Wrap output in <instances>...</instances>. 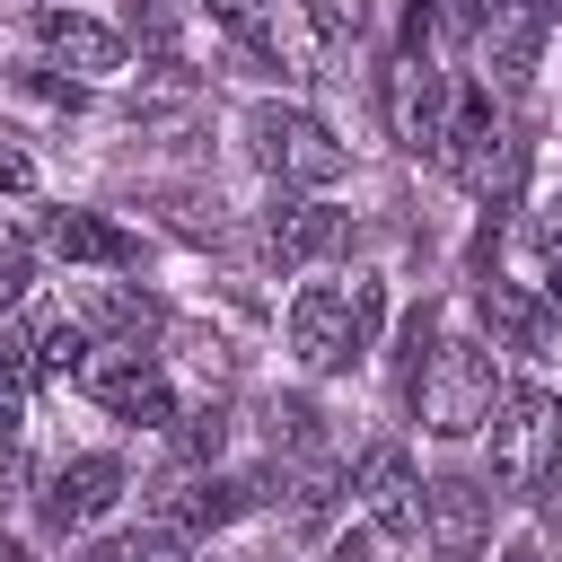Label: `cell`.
<instances>
[{
    "label": "cell",
    "instance_id": "4",
    "mask_svg": "<svg viewBox=\"0 0 562 562\" xmlns=\"http://www.w3.org/2000/svg\"><path fill=\"white\" fill-rule=\"evenodd\" d=\"M448 70L430 61V53H395V70H386V123H395V140L413 149V158H439V140H448Z\"/></svg>",
    "mask_w": 562,
    "mask_h": 562
},
{
    "label": "cell",
    "instance_id": "7",
    "mask_svg": "<svg viewBox=\"0 0 562 562\" xmlns=\"http://www.w3.org/2000/svg\"><path fill=\"white\" fill-rule=\"evenodd\" d=\"M290 351H299V369H351V290H299V307H290Z\"/></svg>",
    "mask_w": 562,
    "mask_h": 562
},
{
    "label": "cell",
    "instance_id": "21",
    "mask_svg": "<svg viewBox=\"0 0 562 562\" xmlns=\"http://www.w3.org/2000/svg\"><path fill=\"white\" fill-rule=\"evenodd\" d=\"M18 439H26V386H18V378H0V465L18 457Z\"/></svg>",
    "mask_w": 562,
    "mask_h": 562
},
{
    "label": "cell",
    "instance_id": "27",
    "mask_svg": "<svg viewBox=\"0 0 562 562\" xmlns=\"http://www.w3.org/2000/svg\"><path fill=\"white\" fill-rule=\"evenodd\" d=\"M501 562H544V553H536V544H509V553H501Z\"/></svg>",
    "mask_w": 562,
    "mask_h": 562
},
{
    "label": "cell",
    "instance_id": "15",
    "mask_svg": "<svg viewBox=\"0 0 562 562\" xmlns=\"http://www.w3.org/2000/svg\"><path fill=\"white\" fill-rule=\"evenodd\" d=\"M158 325H167V307H158L149 290H123V281H114V290H105V299L88 307V334H114L123 351H140V342H149Z\"/></svg>",
    "mask_w": 562,
    "mask_h": 562
},
{
    "label": "cell",
    "instance_id": "3",
    "mask_svg": "<svg viewBox=\"0 0 562 562\" xmlns=\"http://www.w3.org/2000/svg\"><path fill=\"white\" fill-rule=\"evenodd\" d=\"M544 457H562V404L544 386L501 395V422H492V492H527L544 474Z\"/></svg>",
    "mask_w": 562,
    "mask_h": 562
},
{
    "label": "cell",
    "instance_id": "25",
    "mask_svg": "<svg viewBox=\"0 0 562 562\" xmlns=\"http://www.w3.org/2000/svg\"><path fill=\"white\" fill-rule=\"evenodd\" d=\"M26 299V246H0V307Z\"/></svg>",
    "mask_w": 562,
    "mask_h": 562
},
{
    "label": "cell",
    "instance_id": "2",
    "mask_svg": "<svg viewBox=\"0 0 562 562\" xmlns=\"http://www.w3.org/2000/svg\"><path fill=\"white\" fill-rule=\"evenodd\" d=\"M246 140H255V167L281 176V184H334V176L351 167L342 140H334L307 105H255V114H246Z\"/></svg>",
    "mask_w": 562,
    "mask_h": 562
},
{
    "label": "cell",
    "instance_id": "17",
    "mask_svg": "<svg viewBox=\"0 0 562 562\" xmlns=\"http://www.w3.org/2000/svg\"><path fill=\"white\" fill-rule=\"evenodd\" d=\"M281 483H290V518H299V527H325V518H334V501H342V474H334L325 457H307V465H299V474H281Z\"/></svg>",
    "mask_w": 562,
    "mask_h": 562
},
{
    "label": "cell",
    "instance_id": "28",
    "mask_svg": "<svg viewBox=\"0 0 562 562\" xmlns=\"http://www.w3.org/2000/svg\"><path fill=\"white\" fill-rule=\"evenodd\" d=\"M0 562H26V553H18V536H0Z\"/></svg>",
    "mask_w": 562,
    "mask_h": 562
},
{
    "label": "cell",
    "instance_id": "16",
    "mask_svg": "<svg viewBox=\"0 0 562 562\" xmlns=\"http://www.w3.org/2000/svg\"><path fill=\"white\" fill-rule=\"evenodd\" d=\"M70 562H184V527H132V536H105V544H88V553H70Z\"/></svg>",
    "mask_w": 562,
    "mask_h": 562
},
{
    "label": "cell",
    "instance_id": "26",
    "mask_svg": "<svg viewBox=\"0 0 562 562\" xmlns=\"http://www.w3.org/2000/svg\"><path fill=\"white\" fill-rule=\"evenodd\" d=\"M334 562H378V544H369V536H342V544H334Z\"/></svg>",
    "mask_w": 562,
    "mask_h": 562
},
{
    "label": "cell",
    "instance_id": "23",
    "mask_svg": "<svg viewBox=\"0 0 562 562\" xmlns=\"http://www.w3.org/2000/svg\"><path fill=\"white\" fill-rule=\"evenodd\" d=\"M18 88H26V97H44L53 114H79V88H70V79H44V70H18Z\"/></svg>",
    "mask_w": 562,
    "mask_h": 562
},
{
    "label": "cell",
    "instance_id": "22",
    "mask_svg": "<svg viewBox=\"0 0 562 562\" xmlns=\"http://www.w3.org/2000/svg\"><path fill=\"white\" fill-rule=\"evenodd\" d=\"M527 501H536V518H544V527L562 536V457H544V474L527 483Z\"/></svg>",
    "mask_w": 562,
    "mask_h": 562
},
{
    "label": "cell",
    "instance_id": "13",
    "mask_svg": "<svg viewBox=\"0 0 562 562\" xmlns=\"http://www.w3.org/2000/svg\"><path fill=\"white\" fill-rule=\"evenodd\" d=\"M255 501H263L255 474H193V483L167 501V527H228V518H246Z\"/></svg>",
    "mask_w": 562,
    "mask_h": 562
},
{
    "label": "cell",
    "instance_id": "24",
    "mask_svg": "<svg viewBox=\"0 0 562 562\" xmlns=\"http://www.w3.org/2000/svg\"><path fill=\"white\" fill-rule=\"evenodd\" d=\"M0 193H35V158H26L9 132H0Z\"/></svg>",
    "mask_w": 562,
    "mask_h": 562
},
{
    "label": "cell",
    "instance_id": "8",
    "mask_svg": "<svg viewBox=\"0 0 562 562\" xmlns=\"http://www.w3.org/2000/svg\"><path fill=\"white\" fill-rule=\"evenodd\" d=\"M88 395H97L114 422H176V395H167L158 360H140V351H114V360H97V369H88Z\"/></svg>",
    "mask_w": 562,
    "mask_h": 562
},
{
    "label": "cell",
    "instance_id": "19",
    "mask_svg": "<svg viewBox=\"0 0 562 562\" xmlns=\"http://www.w3.org/2000/svg\"><path fill=\"white\" fill-rule=\"evenodd\" d=\"M316 422H325V413H316V404H307V395H290V404H281V413H272V439H281V448H290V457H307V448H316Z\"/></svg>",
    "mask_w": 562,
    "mask_h": 562
},
{
    "label": "cell",
    "instance_id": "10",
    "mask_svg": "<svg viewBox=\"0 0 562 562\" xmlns=\"http://www.w3.org/2000/svg\"><path fill=\"white\" fill-rule=\"evenodd\" d=\"M272 263L290 272V263H325V255H342L351 246V211H334V202H281L272 211Z\"/></svg>",
    "mask_w": 562,
    "mask_h": 562
},
{
    "label": "cell",
    "instance_id": "14",
    "mask_svg": "<svg viewBox=\"0 0 562 562\" xmlns=\"http://www.w3.org/2000/svg\"><path fill=\"white\" fill-rule=\"evenodd\" d=\"M483 316H492V334L509 342V351H536L553 325H562V299L544 290V299H527L518 281H483Z\"/></svg>",
    "mask_w": 562,
    "mask_h": 562
},
{
    "label": "cell",
    "instance_id": "12",
    "mask_svg": "<svg viewBox=\"0 0 562 562\" xmlns=\"http://www.w3.org/2000/svg\"><path fill=\"white\" fill-rule=\"evenodd\" d=\"M44 246H53L61 263H105V272L140 263V237H123V228L97 220V211H53V220H44Z\"/></svg>",
    "mask_w": 562,
    "mask_h": 562
},
{
    "label": "cell",
    "instance_id": "5",
    "mask_svg": "<svg viewBox=\"0 0 562 562\" xmlns=\"http://www.w3.org/2000/svg\"><path fill=\"white\" fill-rule=\"evenodd\" d=\"M422 536H430V562H483V544H492V483L439 474L422 492Z\"/></svg>",
    "mask_w": 562,
    "mask_h": 562
},
{
    "label": "cell",
    "instance_id": "1",
    "mask_svg": "<svg viewBox=\"0 0 562 562\" xmlns=\"http://www.w3.org/2000/svg\"><path fill=\"white\" fill-rule=\"evenodd\" d=\"M413 422L430 430V439H465V430H483L492 422V404H501V369H492V342H474V334H457V342H430V360L413 369Z\"/></svg>",
    "mask_w": 562,
    "mask_h": 562
},
{
    "label": "cell",
    "instance_id": "11",
    "mask_svg": "<svg viewBox=\"0 0 562 562\" xmlns=\"http://www.w3.org/2000/svg\"><path fill=\"white\" fill-rule=\"evenodd\" d=\"M35 35H44V53H53V61L88 70V79L123 70V35H114V26H97V18H79V9H35Z\"/></svg>",
    "mask_w": 562,
    "mask_h": 562
},
{
    "label": "cell",
    "instance_id": "9",
    "mask_svg": "<svg viewBox=\"0 0 562 562\" xmlns=\"http://www.w3.org/2000/svg\"><path fill=\"white\" fill-rule=\"evenodd\" d=\"M360 501H369V527L378 536H422V483H413V457L395 439L360 457Z\"/></svg>",
    "mask_w": 562,
    "mask_h": 562
},
{
    "label": "cell",
    "instance_id": "18",
    "mask_svg": "<svg viewBox=\"0 0 562 562\" xmlns=\"http://www.w3.org/2000/svg\"><path fill=\"white\" fill-rule=\"evenodd\" d=\"M220 439H228V413H220V404H202V413H184V422H176V457H184V465H211V457H220Z\"/></svg>",
    "mask_w": 562,
    "mask_h": 562
},
{
    "label": "cell",
    "instance_id": "20",
    "mask_svg": "<svg viewBox=\"0 0 562 562\" xmlns=\"http://www.w3.org/2000/svg\"><path fill=\"white\" fill-rule=\"evenodd\" d=\"M378 316H386V290L378 281H351V360L378 342Z\"/></svg>",
    "mask_w": 562,
    "mask_h": 562
},
{
    "label": "cell",
    "instance_id": "6",
    "mask_svg": "<svg viewBox=\"0 0 562 562\" xmlns=\"http://www.w3.org/2000/svg\"><path fill=\"white\" fill-rule=\"evenodd\" d=\"M114 501H123V465H114V457H70V465H53V483L35 492V518H44L53 536H70V527H97Z\"/></svg>",
    "mask_w": 562,
    "mask_h": 562
}]
</instances>
